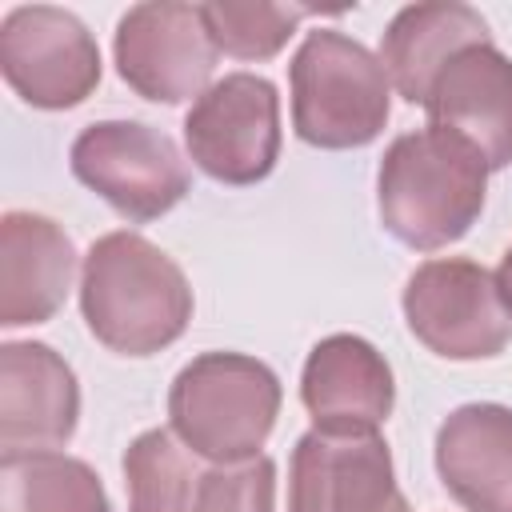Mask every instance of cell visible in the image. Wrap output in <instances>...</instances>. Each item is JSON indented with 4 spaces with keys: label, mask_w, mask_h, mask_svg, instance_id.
Wrapping results in <instances>:
<instances>
[{
    "label": "cell",
    "mask_w": 512,
    "mask_h": 512,
    "mask_svg": "<svg viewBox=\"0 0 512 512\" xmlns=\"http://www.w3.org/2000/svg\"><path fill=\"white\" fill-rule=\"evenodd\" d=\"M172 432L212 464H244L260 456L280 416L276 372L244 352H200L168 392Z\"/></svg>",
    "instance_id": "obj_3"
},
{
    "label": "cell",
    "mask_w": 512,
    "mask_h": 512,
    "mask_svg": "<svg viewBox=\"0 0 512 512\" xmlns=\"http://www.w3.org/2000/svg\"><path fill=\"white\" fill-rule=\"evenodd\" d=\"M76 248L68 232L40 212H4L0 220V324H44L68 300Z\"/></svg>",
    "instance_id": "obj_14"
},
{
    "label": "cell",
    "mask_w": 512,
    "mask_h": 512,
    "mask_svg": "<svg viewBox=\"0 0 512 512\" xmlns=\"http://www.w3.org/2000/svg\"><path fill=\"white\" fill-rule=\"evenodd\" d=\"M424 108L436 128L464 136L488 172L512 164V60L492 40L456 52Z\"/></svg>",
    "instance_id": "obj_13"
},
{
    "label": "cell",
    "mask_w": 512,
    "mask_h": 512,
    "mask_svg": "<svg viewBox=\"0 0 512 512\" xmlns=\"http://www.w3.org/2000/svg\"><path fill=\"white\" fill-rule=\"evenodd\" d=\"M496 292H500V300H504V308H508V316H512V248L504 252V260H500V268H496Z\"/></svg>",
    "instance_id": "obj_21"
},
{
    "label": "cell",
    "mask_w": 512,
    "mask_h": 512,
    "mask_svg": "<svg viewBox=\"0 0 512 512\" xmlns=\"http://www.w3.org/2000/svg\"><path fill=\"white\" fill-rule=\"evenodd\" d=\"M184 144L196 168L220 184L264 180L280 160V96L256 72H228L184 116Z\"/></svg>",
    "instance_id": "obj_7"
},
{
    "label": "cell",
    "mask_w": 512,
    "mask_h": 512,
    "mask_svg": "<svg viewBox=\"0 0 512 512\" xmlns=\"http://www.w3.org/2000/svg\"><path fill=\"white\" fill-rule=\"evenodd\" d=\"M80 312L108 352L152 356L184 336L192 288L164 248L124 228L88 248L80 268Z\"/></svg>",
    "instance_id": "obj_1"
},
{
    "label": "cell",
    "mask_w": 512,
    "mask_h": 512,
    "mask_svg": "<svg viewBox=\"0 0 512 512\" xmlns=\"http://www.w3.org/2000/svg\"><path fill=\"white\" fill-rule=\"evenodd\" d=\"M300 400L324 432H380L396 404L392 368L364 336H324L304 360Z\"/></svg>",
    "instance_id": "obj_12"
},
{
    "label": "cell",
    "mask_w": 512,
    "mask_h": 512,
    "mask_svg": "<svg viewBox=\"0 0 512 512\" xmlns=\"http://www.w3.org/2000/svg\"><path fill=\"white\" fill-rule=\"evenodd\" d=\"M408 332L444 360H488L512 340V316L496 276L476 260H424L404 284Z\"/></svg>",
    "instance_id": "obj_6"
},
{
    "label": "cell",
    "mask_w": 512,
    "mask_h": 512,
    "mask_svg": "<svg viewBox=\"0 0 512 512\" xmlns=\"http://www.w3.org/2000/svg\"><path fill=\"white\" fill-rule=\"evenodd\" d=\"M196 512H276V464L252 456L244 464H216L200 472Z\"/></svg>",
    "instance_id": "obj_20"
},
{
    "label": "cell",
    "mask_w": 512,
    "mask_h": 512,
    "mask_svg": "<svg viewBox=\"0 0 512 512\" xmlns=\"http://www.w3.org/2000/svg\"><path fill=\"white\" fill-rule=\"evenodd\" d=\"M128 512H196L200 472L168 428L140 432L124 452Z\"/></svg>",
    "instance_id": "obj_18"
},
{
    "label": "cell",
    "mask_w": 512,
    "mask_h": 512,
    "mask_svg": "<svg viewBox=\"0 0 512 512\" xmlns=\"http://www.w3.org/2000/svg\"><path fill=\"white\" fill-rule=\"evenodd\" d=\"M0 72L24 104L64 112L96 92L100 48L68 8L24 4L0 24Z\"/></svg>",
    "instance_id": "obj_9"
},
{
    "label": "cell",
    "mask_w": 512,
    "mask_h": 512,
    "mask_svg": "<svg viewBox=\"0 0 512 512\" xmlns=\"http://www.w3.org/2000/svg\"><path fill=\"white\" fill-rule=\"evenodd\" d=\"M116 72L120 80L152 100V104H180L200 100L216 72V40L208 32L200 4H136L116 24Z\"/></svg>",
    "instance_id": "obj_8"
},
{
    "label": "cell",
    "mask_w": 512,
    "mask_h": 512,
    "mask_svg": "<svg viewBox=\"0 0 512 512\" xmlns=\"http://www.w3.org/2000/svg\"><path fill=\"white\" fill-rule=\"evenodd\" d=\"M488 24L468 4H408L392 16L380 40V64L408 104H428L436 76L472 44H488Z\"/></svg>",
    "instance_id": "obj_16"
},
{
    "label": "cell",
    "mask_w": 512,
    "mask_h": 512,
    "mask_svg": "<svg viewBox=\"0 0 512 512\" xmlns=\"http://www.w3.org/2000/svg\"><path fill=\"white\" fill-rule=\"evenodd\" d=\"M72 176L124 220L148 224L188 196V164L176 140L140 120H96L72 140Z\"/></svg>",
    "instance_id": "obj_5"
},
{
    "label": "cell",
    "mask_w": 512,
    "mask_h": 512,
    "mask_svg": "<svg viewBox=\"0 0 512 512\" xmlns=\"http://www.w3.org/2000/svg\"><path fill=\"white\" fill-rule=\"evenodd\" d=\"M80 420V384L60 352L40 340L0 348V448L4 456L56 452Z\"/></svg>",
    "instance_id": "obj_11"
},
{
    "label": "cell",
    "mask_w": 512,
    "mask_h": 512,
    "mask_svg": "<svg viewBox=\"0 0 512 512\" xmlns=\"http://www.w3.org/2000/svg\"><path fill=\"white\" fill-rule=\"evenodd\" d=\"M488 164L448 128L404 132L388 144L376 172L380 224L416 252H436L460 240L484 212Z\"/></svg>",
    "instance_id": "obj_2"
},
{
    "label": "cell",
    "mask_w": 512,
    "mask_h": 512,
    "mask_svg": "<svg viewBox=\"0 0 512 512\" xmlns=\"http://www.w3.org/2000/svg\"><path fill=\"white\" fill-rule=\"evenodd\" d=\"M436 472L468 512H512V408L464 404L436 432Z\"/></svg>",
    "instance_id": "obj_15"
},
{
    "label": "cell",
    "mask_w": 512,
    "mask_h": 512,
    "mask_svg": "<svg viewBox=\"0 0 512 512\" xmlns=\"http://www.w3.org/2000/svg\"><path fill=\"white\" fill-rule=\"evenodd\" d=\"M0 512H112L100 476L64 452L0 460Z\"/></svg>",
    "instance_id": "obj_17"
},
{
    "label": "cell",
    "mask_w": 512,
    "mask_h": 512,
    "mask_svg": "<svg viewBox=\"0 0 512 512\" xmlns=\"http://www.w3.org/2000/svg\"><path fill=\"white\" fill-rule=\"evenodd\" d=\"M208 32L220 52L236 60H268L276 56L296 24L316 12V8H296V4H200Z\"/></svg>",
    "instance_id": "obj_19"
},
{
    "label": "cell",
    "mask_w": 512,
    "mask_h": 512,
    "mask_svg": "<svg viewBox=\"0 0 512 512\" xmlns=\"http://www.w3.org/2000/svg\"><path fill=\"white\" fill-rule=\"evenodd\" d=\"M292 128L312 148H364L392 112V80L360 40L316 28L292 56Z\"/></svg>",
    "instance_id": "obj_4"
},
{
    "label": "cell",
    "mask_w": 512,
    "mask_h": 512,
    "mask_svg": "<svg viewBox=\"0 0 512 512\" xmlns=\"http://www.w3.org/2000/svg\"><path fill=\"white\" fill-rule=\"evenodd\" d=\"M288 512H412L380 432L312 428L292 448Z\"/></svg>",
    "instance_id": "obj_10"
}]
</instances>
